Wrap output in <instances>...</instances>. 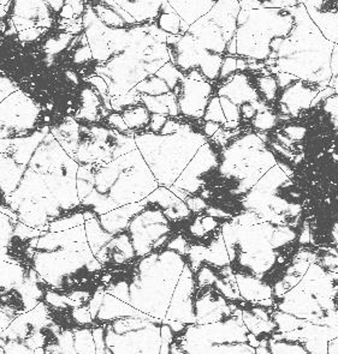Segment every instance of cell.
Returning <instances> with one entry per match:
<instances>
[{
  "instance_id": "6da1fadb",
  "label": "cell",
  "mask_w": 338,
  "mask_h": 354,
  "mask_svg": "<svg viewBox=\"0 0 338 354\" xmlns=\"http://www.w3.org/2000/svg\"><path fill=\"white\" fill-rule=\"evenodd\" d=\"M295 23L277 53L274 73H287L297 80L328 86L332 78L331 55L335 44L321 34L302 1L290 8Z\"/></svg>"
},
{
  "instance_id": "7a4b0ae2",
  "label": "cell",
  "mask_w": 338,
  "mask_h": 354,
  "mask_svg": "<svg viewBox=\"0 0 338 354\" xmlns=\"http://www.w3.org/2000/svg\"><path fill=\"white\" fill-rule=\"evenodd\" d=\"M195 292H197L195 275L190 267L186 264L177 287L175 290L169 311L164 321L181 322L187 326L197 324Z\"/></svg>"
},
{
  "instance_id": "3957f363",
  "label": "cell",
  "mask_w": 338,
  "mask_h": 354,
  "mask_svg": "<svg viewBox=\"0 0 338 354\" xmlns=\"http://www.w3.org/2000/svg\"><path fill=\"white\" fill-rule=\"evenodd\" d=\"M176 89V97L179 99V112L194 118L205 117L206 109L210 104L212 86L206 81H193L190 78L183 80Z\"/></svg>"
},
{
  "instance_id": "277c9868",
  "label": "cell",
  "mask_w": 338,
  "mask_h": 354,
  "mask_svg": "<svg viewBox=\"0 0 338 354\" xmlns=\"http://www.w3.org/2000/svg\"><path fill=\"white\" fill-rule=\"evenodd\" d=\"M324 88L316 83H310L299 80L294 83L293 86H290L285 91H282L281 106L284 109V113L296 115L301 111L311 109L312 104L317 95Z\"/></svg>"
},
{
  "instance_id": "5b68a950",
  "label": "cell",
  "mask_w": 338,
  "mask_h": 354,
  "mask_svg": "<svg viewBox=\"0 0 338 354\" xmlns=\"http://www.w3.org/2000/svg\"><path fill=\"white\" fill-rule=\"evenodd\" d=\"M312 21L330 42L338 45V1H302Z\"/></svg>"
},
{
  "instance_id": "8992f818",
  "label": "cell",
  "mask_w": 338,
  "mask_h": 354,
  "mask_svg": "<svg viewBox=\"0 0 338 354\" xmlns=\"http://www.w3.org/2000/svg\"><path fill=\"white\" fill-rule=\"evenodd\" d=\"M128 317L150 318V316L135 309L132 305L124 303L123 300L105 293L100 311L96 318V326L103 327L109 323Z\"/></svg>"
},
{
  "instance_id": "52a82bcc",
  "label": "cell",
  "mask_w": 338,
  "mask_h": 354,
  "mask_svg": "<svg viewBox=\"0 0 338 354\" xmlns=\"http://www.w3.org/2000/svg\"><path fill=\"white\" fill-rule=\"evenodd\" d=\"M220 97H228L229 100L238 106L259 100V93L248 82V77L243 73L235 75L224 86L220 88Z\"/></svg>"
},
{
  "instance_id": "ba28073f",
  "label": "cell",
  "mask_w": 338,
  "mask_h": 354,
  "mask_svg": "<svg viewBox=\"0 0 338 354\" xmlns=\"http://www.w3.org/2000/svg\"><path fill=\"white\" fill-rule=\"evenodd\" d=\"M238 291L244 301L248 303H259L263 300L272 299L274 290L267 283L256 279V277H243L236 275Z\"/></svg>"
},
{
  "instance_id": "9c48e42d",
  "label": "cell",
  "mask_w": 338,
  "mask_h": 354,
  "mask_svg": "<svg viewBox=\"0 0 338 354\" xmlns=\"http://www.w3.org/2000/svg\"><path fill=\"white\" fill-rule=\"evenodd\" d=\"M179 17L192 27L194 23L211 12L215 1H169Z\"/></svg>"
},
{
  "instance_id": "30bf717a",
  "label": "cell",
  "mask_w": 338,
  "mask_h": 354,
  "mask_svg": "<svg viewBox=\"0 0 338 354\" xmlns=\"http://www.w3.org/2000/svg\"><path fill=\"white\" fill-rule=\"evenodd\" d=\"M164 1H117L127 12L132 15L136 22L156 17Z\"/></svg>"
},
{
  "instance_id": "8fae6325",
  "label": "cell",
  "mask_w": 338,
  "mask_h": 354,
  "mask_svg": "<svg viewBox=\"0 0 338 354\" xmlns=\"http://www.w3.org/2000/svg\"><path fill=\"white\" fill-rule=\"evenodd\" d=\"M84 228H86V234H87L88 245L91 248V252L94 256L99 254V251L103 248H105L114 238V236H111L107 232H105L104 228L101 227L100 221L98 218L86 221Z\"/></svg>"
},
{
  "instance_id": "7c38bea8",
  "label": "cell",
  "mask_w": 338,
  "mask_h": 354,
  "mask_svg": "<svg viewBox=\"0 0 338 354\" xmlns=\"http://www.w3.org/2000/svg\"><path fill=\"white\" fill-rule=\"evenodd\" d=\"M269 346L272 354H310L299 341L287 333L274 334L269 340Z\"/></svg>"
},
{
  "instance_id": "4fadbf2b",
  "label": "cell",
  "mask_w": 338,
  "mask_h": 354,
  "mask_svg": "<svg viewBox=\"0 0 338 354\" xmlns=\"http://www.w3.org/2000/svg\"><path fill=\"white\" fill-rule=\"evenodd\" d=\"M73 340H75V348L78 354H96L93 328H83V329L73 330Z\"/></svg>"
},
{
  "instance_id": "5bb4252c",
  "label": "cell",
  "mask_w": 338,
  "mask_h": 354,
  "mask_svg": "<svg viewBox=\"0 0 338 354\" xmlns=\"http://www.w3.org/2000/svg\"><path fill=\"white\" fill-rule=\"evenodd\" d=\"M135 88L137 91H142L145 95L150 96L165 95L170 93L169 86L157 76L150 78V80H143Z\"/></svg>"
},
{
  "instance_id": "9a60e30c",
  "label": "cell",
  "mask_w": 338,
  "mask_h": 354,
  "mask_svg": "<svg viewBox=\"0 0 338 354\" xmlns=\"http://www.w3.org/2000/svg\"><path fill=\"white\" fill-rule=\"evenodd\" d=\"M123 118L128 127L142 129V127H146V124L148 123L150 115H148L147 109L134 107V109L124 111Z\"/></svg>"
},
{
  "instance_id": "2e32d148",
  "label": "cell",
  "mask_w": 338,
  "mask_h": 354,
  "mask_svg": "<svg viewBox=\"0 0 338 354\" xmlns=\"http://www.w3.org/2000/svg\"><path fill=\"white\" fill-rule=\"evenodd\" d=\"M258 89L264 95L265 101L276 100L278 96L279 88L277 81H276V78L271 77L269 73H264V76L258 80L256 91Z\"/></svg>"
},
{
  "instance_id": "e0dca14e",
  "label": "cell",
  "mask_w": 338,
  "mask_h": 354,
  "mask_svg": "<svg viewBox=\"0 0 338 354\" xmlns=\"http://www.w3.org/2000/svg\"><path fill=\"white\" fill-rule=\"evenodd\" d=\"M156 76L160 78V80H163L169 86L170 89H175L181 82L182 73L179 70H176L174 65L168 63L165 64L164 66L160 68L159 71L157 73Z\"/></svg>"
},
{
  "instance_id": "ac0fdd59",
  "label": "cell",
  "mask_w": 338,
  "mask_h": 354,
  "mask_svg": "<svg viewBox=\"0 0 338 354\" xmlns=\"http://www.w3.org/2000/svg\"><path fill=\"white\" fill-rule=\"evenodd\" d=\"M206 122H213V123L220 124L224 127L226 124V118H225L224 112L222 109L220 100L218 97H213L211 99L210 104L207 106L206 109L205 117H204Z\"/></svg>"
},
{
  "instance_id": "d6986e66",
  "label": "cell",
  "mask_w": 338,
  "mask_h": 354,
  "mask_svg": "<svg viewBox=\"0 0 338 354\" xmlns=\"http://www.w3.org/2000/svg\"><path fill=\"white\" fill-rule=\"evenodd\" d=\"M94 9H96L98 17H100L101 22H105L107 26H114L116 28L123 27V19H121L114 10H111L106 3L104 5H96Z\"/></svg>"
},
{
  "instance_id": "ffe728a7",
  "label": "cell",
  "mask_w": 338,
  "mask_h": 354,
  "mask_svg": "<svg viewBox=\"0 0 338 354\" xmlns=\"http://www.w3.org/2000/svg\"><path fill=\"white\" fill-rule=\"evenodd\" d=\"M276 123H277V117L271 112L270 109H267L263 113L256 114V118L253 119V127H254V129L261 130V131H266L269 129H272Z\"/></svg>"
},
{
  "instance_id": "44dd1931",
  "label": "cell",
  "mask_w": 338,
  "mask_h": 354,
  "mask_svg": "<svg viewBox=\"0 0 338 354\" xmlns=\"http://www.w3.org/2000/svg\"><path fill=\"white\" fill-rule=\"evenodd\" d=\"M141 101L146 106L148 111H151L153 114H160V115H165V114H170V111L165 104H161L157 96L145 95L142 94Z\"/></svg>"
},
{
  "instance_id": "7402d4cb",
  "label": "cell",
  "mask_w": 338,
  "mask_h": 354,
  "mask_svg": "<svg viewBox=\"0 0 338 354\" xmlns=\"http://www.w3.org/2000/svg\"><path fill=\"white\" fill-rule=\"evenodd\" d=\"M220 100L226 122H236V123H238V120L241 118V113H240V107L238 104L231 102L228 97H220Z\"/></svg>"
},
{
  "instance_id": "603a6c76",
  "label": "cell",
  "mask_w": 338,
  "mask_h": 354,
  "mask_svg": "<svg viewBox=\"0 0 338 354\" xmlns=\"http://www.w3.org/2000/svg\"><path fill=\"white\" fill-rule=\"evenodd\" d=\"M238 70V60L235 59L233 57H228L223 60L222 64V68H220V80L223 78L233 77L235 76V71Z\"/></svg>"
},
{
  "instance_id": "cb8c5ba5",
  "label": "cell",
  "mask_w": 338,
  "mask_h": 354,
  "mask_svg": "<svg viewBox=\"0 0 338 354\" xmlns=\"http://www.w3.org/2000/svg\"><path fill=\"white\" fill-rule=\"evenodd\" d=\"M44 30L45 29H42V28H32V29H28V30L19 32V39L23 42L34 41V40H37V37L42 35Z\"/></svg>"
},
{
  "instance_id": "d4e9b609",
  "label": "cell",
  "mask_w": 338,
  "mask_h": 354,
  "mask_svg": "<svg viewBox=\"0 0 338 354\" xmlns=\"http://www.w3.org/2000/svg\"><path fill=\"white\" fill-rule=\"evenodd\" d=\"M109 123L116 129H118L119 131H128L129 127L124 122L123 115H119L118 113L111 114L109 117Z\"/></svg>"
},
{
  "instance_id": "484cf974",
  "label": "cell",
  "mask_w": 338,
  "mask_h": 354,
  "mask_svg": "<svg viewBox=\"0 0 338 354\" xmlns=\"http://www.w3.org/2000/svg\"><path fill=\"white\" fill-rule=\"evenodd\" d=\"M168 122V119L165 118V115L160 114H152L151 127L154 132L161 131L165 124Z\"/></svg>"
},
{
  "instance_id": "4316f807",
  "label": "cell",
  "mask_w": 338,
  "mask_h": 354,
  "mask_svg": "<svg viewBox=\"0 0 338 354\" xmlns=\"http://www.w3.org/2000/svg\"><path fill=\"white\" fill-rule=\"evenodd\" d=\"M330 238H331V244L335 248V250L338 252V215L336 216V220L331 225V230H330Z\"/></svg>"
},
{
  "instance_id": "83f0119b",
  "label": "cell",
  "mask_w": 338,
  "mask_h": 354,
  "mask_svg": "<svg viewBox=\"0 0 338 354\" xmlns=\"http://www.w3.org/2000/svg\"><path fill=\"white\" fill-rule=\"evenodd\" d=\"M220 124L213 123V122H206L204 125V131H205L207 136L213 137L217 132L220 131Z\"/></svg>"
},
{
  "instance_id": "f1b7e54d",
  "label": "cell",
  "mask_w": 338,
  "mask_h": 354,
  "mask_svg": "<svg viewBox=\"0 0 338 354\" xmlns=\"http://www.w3.org/2000/svg\"><path fill=\"white\" fill-rule=\"evenodd\" d=\"M331 73L332 77L338 76V45H335L331 55Z\"/></svg>"
},
{
  "instance_id": "f546056e",
  "label": "cell",
  "mask_w": 338,
  "mask_h": 354,
  "mask_svg": "<svg viewBox=\"0 0 338 354\" xmlns=\"http://www.w3.org/2000/svg\"><path fill=\"white\" fill-rule=\"evenodd\" d=\"M60 17L63 19H75L73 6L69 4V1H65L64 8L60 11Z\"/></svg>"
},
{
  "instance_id": "4dcf8cb0",
  "label": "cell",
  "mask_w": 338,
  "mask_h": 354,
  "mask_svg": "<svg viewBox=\"0 0 338 354\" xmlns=\"http://www.w3.org/2000/svg\"><path fill=\"white\" fill-rule=\"evenodd\" d=\"M69 4L73 6V12H75V19L83 14V11H84V3L83 1H69Z\"/></svg>"
},
{
  "instance_id": "1f68e13d",
  "label": "cell",
  "mask_w": 338,
  "mask_h": 354,
  "mask_svg": "<svg viewBox=\"0 0 338 354\" xmlns=\"http://www.w3.org/2000/svg\"><path fill=\"white\" fill-rule=\"evenodd\" d=\"M47 4L50 5L53 11L60 14V11L64 8L65 1H47Z\"/></svg>"
},
{
  "instance_id": "d6a6232c",
  "label": "cell",
  "mask_w": 338,
  "mask_h": 354,
  "mask_svg": "<svg viewBox=\"0 0 338 354\" xmlns=\"http://www.w3.org/2000/svg\"><path fill=\"white\" fill-rule=\"evenodd\" d=\"M329 354H338V337L330 342Z\"/></svg>"
}]
</instances>
